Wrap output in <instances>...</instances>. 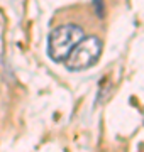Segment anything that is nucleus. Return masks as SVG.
<instances>
[{
    "instance_id": "obj_2",
    "label": "nucleus",
    "mask_w": 144,
    "mask_h": 152,
    "mask_svg": "<svg viewBox=\"0 0 144 152\" xmlns=\"http://www.w3.org/2000/svg\"><path fill=\"white\" fill-rule=\"evenodd\" d=\"M102 48H104V44H102V41L98 37H95V36L83 37L73 48L70 56L65 59L66 69L83 71V69L92 68L98 61L100 54H102Z\"/></svg>"
},
{
    "instance_id": "obj_1",
    "label": "nucleus",
    "mask_w": 144,
    "mask_h": 152,
    "mask_svg": "<svg viewBox=\"0 0 144 152\" xmlns=\"http://www.w3.org/2000/svg\"><path fill=\"white\" fill-rule=\"evenodd\" d=\"M85 37L83 29L76 24H65L56 27L48 37V54L54 63H65L73 48Z\"/></svg>"
},
{
    "instance_id": "obj_3",
    "label": "nucleus",
    "mask_w": 144,
    "mask_h": 152,
    "mask_svg": "<svg viewBox=\"0 0 144 152\" xmlns=\"http://www.w3.org/2000/svg\"><path fill=\"white\" fill-rule=\"evenodd\" d=\"M92 4H93V7H95L97 15H98L100 19H104V17H105V12H104V2H102V0H93Z\"/></svg>"
}]
</instances>
